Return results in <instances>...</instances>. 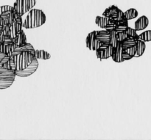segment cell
Here are the masks:
<instances>
[{
  "label": "cell",
  "mask_w": 151,
  "mask_h": 140,
  "mask_svg": "<svg viewBox=\"0 0 151 140\" xmlns=\"http://www.w3.org/2000/svg\"><path fill=\"white\" fill-rule=\"evenodd\" d=\"M139 38H134L132 36H128V38L126 40L122 42V47H123L124 49H126V48H129L133 47L134 45H137V43H138Z\"/></svg>",
  "instance_id": "obj_14"
},
{
  "label": "cell",
  "mask_w": 151,
  "mask_h": 140,
  "mask_svg": "<svg viewBox=\"0 0 151 140\" xmlns=\"http://www.w3.org/2000/svg\"><path fill=\"white\" fill-rule=\"evenodd\" d=\"M97 31H94L92 32H90L86 37V47L91 51H97L100 45L103 43L100 42L97 38Z\"/></svg>",
  "instance_id": "obj_5"
},
{
  "label": "cell",
  "mask_w": 151,
  "mask_h": 140,
  "mask_svg": "<svg viewBox=\"0 0 151 140\" xmlns=\"http://www.w3.org/2000/svg\"><path fill=\"white\" fill-rule=\"evenodd\" d=\"M13 57L16 65V70H24L27 68L35 59H36L34 54L29 51H24L17 55L13 56Z\"/></svg>",
  "instance_id": "obj_2"
},
{
  "label": "cell",
  "mask_w": 151,
  "mask_h": 140,
  "mask_svg": "<svg viewBox=\"0 0 151 140\" xmlns=\"http://www.w3.org/2000/svg\"><path fill=\"white\" fill-rule=\"evenodd\" d=\"M149 24V20L147 16H142L137 19V21L135 22V29L137 31L143 30L146 29Z\"/></svg>",
  "instance_id": "obj_10"
},
{
  "label": "cell",
  "mask_w": 151,
  "mask_h": 140,
  "mask_svg": "<svg viewBox=\"0 0 151 140\" xmlns=\"http://www.w3.org/2000/svg\"><path fill=\"white\" fill-rule=\"evenodd\" d=\"M16 10L13 9V10L11 12V13H9V14L7 15V16H5V17L2 18L4 19V21H5V22H6V23H7V24L10 25V24H12L13 22H14V21H15V14H16Z\"/></svg>",
  "instance_id": "obj_25"
},
{
  "label": "cell",
  "mask_w": 151,
  "mask_h": 140,
  "mask_svg": "<svg viewBox=\"0 0 151 140\" xmlns=\"http://www.w3.org/2000/svg\"><path fill=\"white\" fill-rule=\"evenodd\" d=\"M34 56L35 57V58L38 59V60H47L50 59L51 55L49 52L44 51V50H35V54Z\"/></svg>",
  "instance_id": "obj_16"
},
{
  "label": "cell",
  "mask_w": 151,
  "mask_h": 140,
  "mask_svg": "<svg viewBox=\"0 0 151 140\" xmlns=\"http://www.w3.org/2000/svg\"><path fill=\"white\" fill-rule=\"evenodd\" d=\"M114 49V48L109 43H103L100 45V48L96 51V55L98 59L106 60L112 57Z\"/></svg>",
  "instance_id": "obj_4"
},
{
  "label": "cell",
  "mask_w": 151,
  "mask_h": 140,
  "mask_svg": "<svg viewBox=\"0 0 151 140\" xmlns=\"http://www.w3.org/2000/svg\"><path fill=\"white\" fill-rule=\"evenodd\" d=\"M0 33H1V32H0Z\"/></svg>",
  "instance_id": "obj_36"
},
{
  "label": "cell",
  "mask_w": 151,
  "mask_h": 140,
  "mask_svg": "<svg viewBox=\"0 0 151 140\" xmlns=\"http://www.w3.org/2000/svg\"><path fill=\"white\" fill-rule=\"evenodd\" d=\"M16 70H9L3 67H0V78L16 77Z\"/></svg>",
  "instance_id": "obj_18"
},
{
  "label": "cell",
  "mask_w": 151,
  "mask_h": 140,
  "mask_svg": "<svg viewBox=\"0 0 151 140\" xmlns=\"http://www.w3.org/2000/svg\"><path fill=\"white\" fill-rule=\"evenodd\" d=\"M137 45H134L133 47H131V48L124 49V51H125V53H127V54H128L129 55H131V57H134V56H135L136 53H137Z\"/></svg>",
  "instance_id": "obj_28"
},
{
  "label": "cell",
  "mask_w": 151,
  "mask_h": 140,
  "mask_svg": "<svg viewBox=\"0 0 151 140\" xmlns=\"http://www.w3.org/2000/svg\"><path fill=\"white\" fill-rule=\"evenodd\" d=\"M146 48V45L144 41H141V40L139 39L138 43H137V51L134 57H139L144 54Z\"/></svg>",
  "instance_id": "obj_19"
},
{
  "label": "cell",
  "mask_w": 151,
  "mask_h": 140,
  "mask_svg": "<svg viewBox=\"0 0 151 140\" xmlns=\"http://www.w3.org/2000/svg\"><path fill=\"white\" fill-rule=\"evenodd\" d=\"M35 4L36 0H16L13 4V8L16 13L22 16L33 9Z\"/></svg>",
  "instance_id": "obj_3"
},
{
  "label": "cell",
  "mask_w": 151,
  "mask_h": 140,
  "mask_svg": "<svg viewBox=\"0 0 151 140\" xmlns=\"http://www.w3.org/2000/svg\"><path fill=\"white\" fill-rule=\"evenodd\" d=\"M125 32L128 34V36H132V37H134V38H139V35H137V30H136L135 29H133V28L129 27V26H128V28L126 29Z\"/></svg>",
  "instance_id": "obj_30"
},
{
  "label": "cell",
  "mask_w": 151,
  "mask_h": 140,
  "mask_svg": "<svg viewBox=\"0 0 151 140\" xmlns=\"http://www.w3.org/2000/svg\"><path fill=\"white\" fill-rule=\"evenodd\" d=\"M118 23H119V21H117L110 19L109 23H108L107 26H106V29H107V30L109 31L115 30V29H116V27H117Z\"/></svg>",
  "instance_id": "obj_26"
},
{
  "label": "cell",
  "mask_w": 151,
  "mask_h": 140,
  "mask_svg": "<svg viewBox=\"0 0 151 140\" xmlns=\"http://www.w3.org/2000/svg\"><path fill=\"white\" fill-rule=\"evenodd\" d=\"M110 18L106 16H97L95 18V23L99 27L102 29H106Z\"/></svg>",
  "instance_id": "obj_15"
},
{
  "label": "cell",
  "mask_w": 151,
  "mask_h": 140,
  "mask_svg": "<svg viewBox=\"0 0 151 140\" xmlns=\"http://www.w3.org/2000/svg\"><path fill=\"white\" fill-rule=\"evenodd\" d=\"M116 38H117L118 42H123L128 38V35L125 32H119V33H116Z\"/></svg>",
  "instance_id": "obj_29"
},
{
  "label": "cell",
  "mask_w": 151,
  "mask_h": 140,
  "mask_svg": "<svg viewBox=\"0 0 151 140\" xmlns=\"http://www.w3.org/2000/svg\"><path fill=\"white\" fill-rule=\"evenodd\" d=\"M38 68V59H35L32 61V63L26 68L24 70H16V74L17 76L19 77H28L30 75L33 74Z\"/></svg>",
  "instance_id": "obj_6"
},
{
  "label": "cell",
  "mask_w": 151,
  "mask_h": 140,
  "mask_svg": "<svg viewBox=\"0 0 151 140\" xmlns=\"http://www.w3.org/2000/svg\"><path fill=\"white\" fill-rule=\"evenodd\" d=\"M46 20L47 17L43 10L32 9L28 13L22 26L25 29H34L44 24Z\"/></svg>",
  "instance_id": "obj_1"
},
{
  "label": "cell",
  "mask_w": 151,
  "mask_h": 140,
  "mask_svg": "<svg viewBox=\"0 0 151 140\" xmlns=\"http://www.w3.org/2000/svg\"><path fill=\"white\" fill-rule=\"evenodd\" d=\"M132 58H133V57H131V55H129V54H127V53H125V51H124V53H123L124 61H125V60H131Z\"/></svg>",
  "instance_id": "obj_34"
},
{
  "label": "cell",
  "mask_w": 151,
  "mask_h": 140,
  "mask_svg": "<svg viewBox=\"0 0 151 140\" xmlns=\"http://www.w3.org/2000/svg\"><path fill=\"white\" fill-rule=\"evenodd\" d=\"M7 54H4V53L1 52V51H0V63H1V62L2 61L3 59H4L5 57H7Z\"/></svg>",
  "instance_id": "obj_35"
},
{
  "label": "cell",
  "mask_w": 151,
  "mask_h": 140,
  "mask_svg": "<svg viewBox=\"0 0 151 140\" xmlns=\"http://www.w3.org/2000/svg\"><path fill=\"white\" fill-rule=\"evenodd\" d=\"M125 17L127 20H131L138 16V11L134 8H131L125 12Z\"/></svg>",
  "instance_id": "obj_21"
},
{
  "label": "cell",
  "mask_w": 151,
  "mask_h": 140,
  "mask_svg": "<svg viewBox=\"0 0 151 140\" xmlns=\"http://www.w3.org/2000/svg\"><path fill=\"white\" fill-rule=\"evenodd\" d=\"M139 39L144 42H148L151 41V30H147L142 32L139 35Z\"/></svg>",
  "instance_id": "obj_24"
},
{
  "label": "cell",
  "mask_w": 151,
  "mask_h": 140,
  "mask_svg": "<svg viewBox=\"0 0 151 140\" xmlns=\"http://www.w3.org/2000/svg\"><path fill=\"white\" fill-rule=\"evenodd\" d=\"M16 77L0 78V90L7 89L10 87L15 81Z\"/></svg>",
  "instance_id": "obj_13"
},
{
  "label": "cell",
  "mask_w": 151,
  "mask_h": 140,
  "mask_svg": "<svg viewBox=\"0 0 151 140\" xmlns=\"http://www.w3.org/2000/svg\"><path fill=\"white\" fill-rule=\"evenodd\" d=\"M117 38H116V32L114 30L110 31V41H109V44L111 45L114 48L116 47L118 44Z\"/></svg>",
  "instance_id": "obj_22"
},
{
  "label": "cell",
  "mask_w": 151,
  "mask_h": 140,
  "mask_svg": "<svg viewBox=\"0 0 151 140\" xmlns=\"http://www.w3.org/2000/svg\"><path fill=\"white\" fill-rule=\"evenodd\" d=\"M9 32H10V25H4L2 29V33L4 34V35H9Z\"/></svg>",
  "instance_id": "obj_33"
},
{
  "label": "cell",
  "mask_w": 151,
  "mask_h": 140,
  "mask_svg": "<svg viewBox=\"0 0 151 140\" xmlns=\"http://www.w3.org/2000/svg\"><path fill=\"white\" fill-rule=\"evenodd\" d=\"M128 20L127 19H124V20L121 21H119V23H118V26L116 27V29H115V32L116 33H119V32H125L126 29L128 28Z\"/></svg>",
  "instance_id": "obj_20"
},
{
  "label": "cell",
  "mask_w": 151,
  "mask_h": 140,
  "mask_svg": "<svg viewBox=\"0 0 151 140\" xmlns=\"http://www.w3.org/2000/svg\"><path fill=\"white\" fill-rule=\"evenodd\" d=\"M22 27H23L22 23H19L14 21V22L10 25V32H9L8 36H10L12 39L15 38L17 36L18 34L22 30Z\"/></svg>",
  "instance_id": "obj_9"
},
{
  "label": "cell",
  "mask_w": 151,
  "mask_h": 140,
  "mask_svg": "<svg viewBox=\"0 0 151 140\" xmlns=\"http://www.w3.org/2000/svg\"><path fill=\"white\" fill-rule=\"evenodd\" d=\"M119 10H120V9H119L118 7H116V6L115 5L110 6L109 7L106 8V10L103 12V16H106V17H108V18H111L112 16H114V15L116 14V13H118Z\"/></svg>",
  "instance_id": "obj_17"
},
{
  "label": "cell",
  "mask_w": 151,
  "mask_h": 140,
  "mask_svg": "<svg viewBox=\"0 0 151 140\" xmlns=\"http://www.w3.org/2000/svg\"><path fill=\"white\" fill-rule=\"evenodd\" d=\"M3 43L5 44V45H10V44H13V39H12L10 36H8V35H5V38H4V41Z\"/></svg>",
  "instance_id": "obj_32"
},
{
  "label": "cell",
  "mask_w": 151,
  "mask_h": 140,
  "mask_svg": "<svg viewBox=\"0 0 151 140\" xmlns=\"http://www.w3.org/2000/svg\"><path fill=\"white\" fill-rule=\"evenodd\" d=\"M35 48L32 45V44L28 43H27L26 44L22 45H19V46L16 47V48L15 49V51L12 53L11 56H15L17 55V54H21L22 52H24V51H29V52L32 53V54H35Z\"/></svg>",
  "instance_id": "obj_8"
},
{
  "label": "cell",
  "mask_w": 151,
  "mask_h": 140,
  "mask_svg": "<svg viewBox=\"0 0 151 140\" xmlns=\"http://www.w3.org/2000/svg\"><path fill=\"white\" fill-rule=\"evenodd\" d=\"M110 19L112 20L117 21H121L124 20V19H126L125 17V13L122 11V10H119L118 13H116V14H114V16H112L111 17L109 18Z\"/></svg>",
  "instance_id": "obj_27"
},
{
  "label": "cell",
  "mask_w": 151,
  "mask_h": 140,
  "mask_svg": "<svg viewBox=\"0 0 151 140\" xmlns=\"http://www.w3.org/2000/svg\"><path fill=\"white\" fill-rule=\"evenodd\" d=\"M13 10V7L10 5H4V6H1L0 7V16L4 13L5 12L9 11V10Z\"/></svg>",
  "instance_id": "obj_31"
},
{
  "label": "cell",
  "mask_w": 151,
  "mask_h": 140,
  "mask_svg": "<svg viewBox=\"0 0 151 140\" xmlns=\"http://www.w3.org/2000/svg\"><path fill=\"white\" fill-rule=\"evenodd\" d=\"M97 38L101 43H109L110 41V31L105 29V30L97 31Z\"/></svg>",
  "instance_id": "obj_11"
},
{
  "label": "cell",
  "mask_w": 151,
  "mask_h": 140,
  "mask_svg": "<svg viewBox=\"0 0 151 140\" xmlns=\"http://www.w3.org/2000/svg\"><path fill=\"white\" fill-rule=\"evenodd\" d=\"M13 43L16 44V45L19 46V45H24L27 43V37L25 35L24 32L23 30L21 31L19 34L17 35V36L15 38L13 39Z\"/></svg>",
  "instance_id": "obj_12"
},
{
  "label": "cell",
  "mask_w": 151,
  "mask_h": 140,
  "mask_svg": "<svg viewBox=\"0 0 151 140\" xmlns=\"http://www.w3.org/2000/svg\"><path fill=\"white\" fill-rule=\"evenodd\" d=\"M123 53L124 48L122 47V42L118 43L116 47H115L114 49L113 55H112V59L116 63H122L124 61L123 59Z\"/></svg>",
  "instance_id": "obj_7"
},
{
  "label": "cell",
  "mask_w": 151,
  "mask_h": 140,
  "mask_svg": "<svg viewBox=\"0 0 151 140\" xmlns=\"http://www.w3.org/2000/svg\"><path fill=\"white\" fill-rule=\"evenodd\" d=\"M1 67L4 68L6 69H9V70H16V65H15L14 60H13V56H11L10 58V60L7 62L6 63H4Z\"/></svg>",
  "instance_id": "obj_23"
}]
</instances>
